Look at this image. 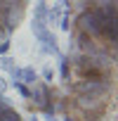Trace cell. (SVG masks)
<instances>
[{"instance_id": "1", "label": "cell", "mask_w": 118, "mask_h": 121, "mask_svg": "<svg viewBox=\"0 0 118 121\" xmlns=\"http://www.w3.org/2000/svg\"><path fill=\"white\" fill-rule=\"evenodd\" d=\"M64 62V121H116V0H76Z\"/></svg>"}, {"instance_id": "2", "label": "cell", "mask_w": 118, "mask_h": 121, "mask_svg": "<svg viewBox=\"0 0 118 121\" xmlns=\"http://www.w3.org/2000/svg\"><path fill=\"white\" fill-rule=\"evenodd\" d=\"M33 0H0V55H5L10 40L19 24L26 19V12Z\"/></svg>"}, {"instance_id": "3", "label": "cell", "mask_w": 118, "mask_h": 121, "mask_svg": "<svg viewBox=\"0 0 118 121\" xmlns=\"http://www.w3.org/2000/svg\"><path fill=\"white\" fill-rule=\"evenodd\" d=\"M10 76H12V81L24 83V86H31V88H33V83L40 81V78H38V71H35L33 67H14V69L10 71Z\"/></svg>"}, {"instance_id": "4", "label": "cell", "mask_w": 118, "mask_h": 121, "mask_svg": "<svg viewBox=\"0 0 118 121\" xmlns=\"http://www.w3.org/2000/svg\"><path fill=\"white\" fill-rule=\"evenodd\" d=\"M0 121H24L19 109H14V104L7 102V97L3 95H0Z\"/></svg>"}, {"instance_id": "5", "label": "cell", "mask_w": 118, "mask_h": 121, "mask_svg": "<svg viewBox=\"0 0 118 121\" xmlns=\"http://www.w3.org/2000/svg\"><path fill=\"white\" fill-rule=\"evenodd\" d=\"M17 64L12 62V59H7V57H0V69H3V71H12Z\"/></svg>"}, {"instance_id": "6", "label": "cell", "mask_w": 118, "mask_h": 121, "mask_svg": "<svg viewBox=\"0 0 118 121\" xmlns=\"http://www.w3.org/2000/svg\"><path fill=\"white\" fill-rule=\"evenodd\" d=\"M43 78H45V83H47V81H52V78H54V71H52L50 67H45V69H43Z\"/></svg>"}, {"instance_id": "7", "label": "cell", "mask_w": 118, "mask_h": 121, "mask_svg": "<svg viewBox=\"0 0 118 121\" xmlns=\"http://www.w3.org/2000/svg\"><path fill=\"white\" fill-rule=\"evenodd\" d=\"M0 95H7V81H5V76H0Z\"/></svg>"}, {"instance_id": "8", "label": "cell", "mask_w": 118, "mask_h": 121, "mask_svg": "<svg viewBox=\"0 0 118 121\" xmlns=\"http://www.w3.org/2000/svg\"><path fill=\"white\" fill-rule=\"evenodd\" d=\"M31 121H38V119H35V116H33V119H31Z\"/></svg>"}]
</instances>
